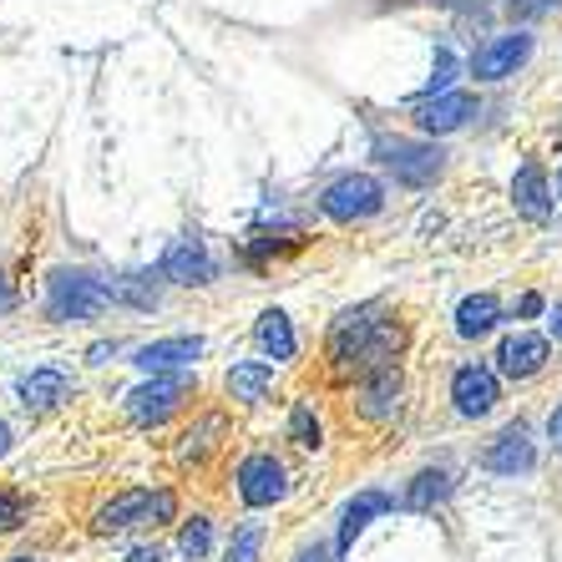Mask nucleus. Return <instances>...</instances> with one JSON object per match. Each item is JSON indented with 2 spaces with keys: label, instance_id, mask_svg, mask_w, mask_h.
<instances>
[{
  "label": "nucleus",
  "instance_id": "23",
  "mask_svg": "<svg viewBox=\"0 0 562 562\" xmlns=\"http://www.w3.org/2000/svg\"><path fill=\"white\" fill-rule=\"evenodd\" d=\"M178 548H183V558H203V552L213 548L209 517H193V522H183V532H178Z\"/></svg>",
  "mask_w": 562,
  "mask_h": 562
},
{
  "label": "nucleus",
  "instance_id": "6",
  "mask_svg": "<svg viewBox=\"0 0 562 562\" xmlns=\"http://www.w3.org/2000/svg\"><path fill=\"white\" fill-rule=\"evenodd\" d=\"M527 56H532V36H527V31H507V36L486 41L482 52L471 56V77L476 81H502V77H512Z\"/></svg>",
  "mask_w": 562,
  "mask_h": 562
},
{
  "label": "nucleus",
  "instance_id": "13",
  "mask_svg": "<svg viewBox=\"0 0 562 562\" xmlns=\"http://www.w3.org/2000/svg\"><path fill=\"white\" fill-rule=\"evenodd\" d=\"M61 401H71V375L56 366H36L21 380V406L26 411H56Z\"/></svg>",
  "mask_w": 562,
  "mask_h": 562
},
{
  "label": "nucleus",
  "instance_id": "20",
  "mask_svg": "<svg viewBox=\"0 0 562 562\" xmlns=\"http://www.w3.org/2000/svg\"><path fill=\"white\" fill-rule=\"evenodd\" d=\"M497 319H502V304L492 300V294H471L457 310V335L461 340H482V335L497 329Z\"/></svg>",
  "mask_w": 562,
  "mask_h": 562
},
{
  "label": "nucleus",
  "instance_id": "15",
  "mask_svg": "<svg viewBox=\"0 0 562 562\" xmlns=\"http://www.w3.org/2000/svg\"><path fill=\"white\" fill-rule=\"evenodd\" d=\"M512 203H517V213L532 223H542L552 213V198H548V172L537 168V162H522L517 168V178H512Z\"/></svg>",
  "mask_w": 562,
  "mask_h": 562
},
{
  "label": "nucleus",
  "instance_id": "3",
  "mask_svg": "<svg viewBox=\"0 0 562 562\" xmlns=\"http://www.w3.org/2000/svg\"><path fill=\"white\" fill-rule=\"evenodd\" d=\"M380 168L395 172V183L406 188H431L441 178V147L436 143H416V137H380L375 143Z\"/></svg>",
  "mask_w": 562,
  "mask_h": 562
},
{
  "label": "nucleus",
  "instance_id": "21",
  "mask_svg": "<svg viewBox=\"0 0 562 562\" xmlns=\"http://www.w3.org/2000/svg\"><path fill=\"white\" fill-rule=\"evenodd\" d=\"M269 385H274V366H263V360H244V366L228 370V395H234V401H244V406L263 401V395H269Z\"/></svg>",
  "mask_w": 562,
  "mask_h": 562
},
{
  "label": "nucleus",
  "instance_id": "16",
  "mask_svg": "<svg viewBox=\"0 0 562 562\" xmlns=\"http://www.w3.org/2000/svg\"><path fill=\"white\" fill-rule=\"evenodd\" d=\"M395 507V497L391 492H360V497L345 507V517H340V552H350L355 548V537L366 532L375 517H385V512Z\"/></svg>",
  "mask_w": 562,
  "mask_h": 562
},
{
  "label": "nucleus",
  "instance_id": "1",
  "mask_svg": "<svg viewBox=\"0 0 562 562\" xmlns=\"http://www.w3.org/2000/svg\"><path fill=\"white\" fill-rule=\"evenodd\" d=\"M401 350V329L395 325H380L375 310H350L335 319L329 329V360L335 370H385L391 355Z\"/></svg>",
  "mask_w": 562,
  "mask_h": 562
},
{
  "label": "nucleus",
  "instance_id": "11",
  "mask_svg": "<svg viewBox=\"0 0 562 562\" xmlns=\"http://www.w3.org/2000/svg\"><path fill=\"white\" fill-rule=\"evenodd\" d=\"M162 274L172 284H209L213 279V259L203 249V238H172L168 254H162Z\"/></svg>",
  "mask_w": 562,
  "mask_h": 562
},
{
  "label": "nucleus",
  "instance_id": "4",
  "mask_svg": "<svg viewBox=\"0 0 562 562\" xmlns=\"http://www.w3.org/2000/svg\"><path fill=\"white\" fill-rule=\"evenodd\" d=\"M319 209H325L335 223L375 218V213L385 209V188H380L375 178H370V172H345V178H335V183L325 188Z\"/></svg>",
  "mask_w": 562,
  "mask_h": 562
},
{
  "label": "nucleus",
  "instance_id": "34",
  "mask_svg": "<svg viewBox=\"0 0 562 562\" xmlns=\"http://www.w3.org/2000/svg\"><path fill=\"white\" fill-rule=\"evenodd\" d=\"M552 335H558V340H562V304H558V310H552Z\"/></svg>",
  "mask_w": 562,
  "mask_h": 562
},
{
  "label": "nucleus",
  "instance_id": "26",
  "mask_svg": "<svg viewBox=\"0 0 562 562\" xmlns=\"http://www.w3.org/2000/svg\"><path fill=\"white\" fill-rule=\"evenodd\" d=\"M172 507H178V502H172V492H153V512H147V522H168Z\"/></svg>",
  "mask_w": 562,
  "mask_h": 562
},
{
  "label": "nucleus",
  "instance_id": "17",
  "mask_svg": "<svg viewBox=\"0 0 562 562\" xmlns=\"http://www.w3.org/2000/svg\"><path fill=\"white\" fill-rule=\"evenodd\" d=\"M254 340H259L263 355H274V360H294L300 340H294V325H289L284 310H263L259 325H254Z\"/></svg>",
  "mask_w": 562,
  "mask_h": 562
},
{
  "label": "nucleus",
  "instance_id": "25",
  "mask_svg": "<svg viewBox=\"0 0 562 562\" xmlns=\"http://www.w3.org/2000/svg\"><path fill=\"white\" fill-rule=\"evenodd\" d=\"M289 436L300 446H319V420H314L310 406H294V416H289Z\"/></svg>",
  "mask_w": 562,
  "mask_h": 562
},
{
  "label": "nucleus",
  "instance_id": "35",
  "mask_svg": "<svg viewBox=\"0 0 562 562\" xmlns=\"http://www.w3.org/2000/svg\"><path fill=\"white\" fill-rule=\"evenodd\" d=\"M11 562H31V558H11Z\"/></svg>",
  "mask_w": 562,
  "mask_h": 562
},
{
  "label": "nucleus",
  "instance_id": "31",
  "mask_svg": "<svg viewBox=\"0 0 562 562\" xmlns=\"http://www.w3.org/2000/svg\"><path fill=\"white\" fill-rule=\"evenodd\" d=\"M300 562H335V552H325V548H310Z\"/></svg>",
  "mask_w": 562,
  "mask_h": 562
},
{
  "label": "nucleus",
  "instance_id": "8",
  "mask_svg": "<svg viewBox=\"0 0 562 562\" xmlns=\"http://www.w3.org/2000/svg\"><path fill=\"white\" fill-rule=\"evenodd\" d=\"M284 492H289V482L274 457H249L238 467V497L249 502V507H269V502H279Z\"/></svg>",
  "mask_w": 562,
  "mask_h": 562
},
{
  "label": "nucleus",
  "instance_id": "32",
  "mask_svg": "<svg viewBox=\"0 0 562 562\" xmlns=\"http://www.w3.org/2000/svg\"><path fill=\"white\" fill-rule=\"evenodd\" d=\"M5 451H11V426L0 420V457H5Z\"/></svg>",
  "mask_w": 562,
  "mask_h": 562
},
{
  "label": "nucleus",
  "instance_id": "5",
  "mask_svg": "<svg viewBox=\"0 0 562 562\" xmlns=\"http://www.w3.org/2000/svg\"><path fill=\"white\" fill-rule=\"evenodd\" d=\"M188 395H193V380H188L183 370H172V375H153L147 385H137V391L127 395V411L137 426H157V420H168L172 411L183 406Z\"/></svg>",
  "mask_w": 562,
  "mask_h": 562
},
{
  "label": "nucleus",
  "instance_id": "12",
  "mask_svg": "<svg viewBox=\"0 0 562 562\" xmlns=\"http://www.w3.org/2000/svg\"><path fill=\"white\" fill-rule=\"evenodd\" d=\"M451 401H457L461 416H486L497 406V375L486 366H461L451 380Z\"/></svg>",
  "mask_w": 562,
  "mask_h": 562
},
{
  "label": "nucleus",
  "instance_id": "19",
  "mask_svg": "<svg viewBox=\"0 0 562 562\" xmlns=\"http://www.w3.org/2000/svg\"><path fill=\"white\" fill-rule=\"evenodd\" d=\"M147 512H153V497H147V492H122V497H112L102 512H97V527H102V532H127V527L147 522Z\"/></svg>",
  "mask_w": 562,
  "mask_h": 562
},
{
  "label": "nucleus",
  "instance_id": "28",
  "mask_svg": "<svg viewBox=\"0 0 562 562\" xmlns=\"http://www.w3.org/2000/svg\"><path fill=\"white\" fill-rule=\"evenodd\" d=\"M552 5H558V0H512V15H542V11H552Z\"/></svg>",
  "mask_w": 562,
  "mask_h": 562
},
{
  "label": "nucleus",
  "instance_id": "24",
  "mask_svg": "<svg viewBox=\"0 0 562 562\" xmlns=\"http://www.w3.org/2000/svg\"><path fill=\"white\" fill-rule=\"evenodd\" d=\"M259 548H263V527H259V522H244V527L234 532L228 562H259Z\"/></svg>",
  "mask_w": 562,
  "mask_h": 562
},
{
  "label": "nucleus",
  "instance_id": "29",
  "mask_svg": "<svg viewBox=\"0 0 562 562\" xmlns=\"http://www.w3.org/2000/svg\"><path fill=\"white\" fill-rule=\"evenodd\" d=\"M127 562H168V552H162V548H132Z\"/></svg>",
  "mask_w": 562,
  "mask_h": 562
},
{
  "label": "nucleus",
  "instance_id": "30",
  "mask_svg": "<svg viewBox=\"0 0 562 562\" xmlns=\"http://www.w3.org/2000/svg\"><path fill=\"white\" fill-rule=\"evenodd\" d=\"M548 436H552V446H558V451H562V406L548 416Z\"/></svg>",
  "mask_w": 562,
  "mask_h": 562
},
{
  "label": "nucleus",
  "instance_id": "18",
  "mask_svg": "<svg viewBox=\"0 0 562 562\" xmlns=\"http://www.w3.org/2000/svg\"><path fill=\"white\" fill-rule=\"evenodd\" d=\"M395 395H401V370H395V366L370 370L366 391H360V411H366L370 420H385L395 411Z\"/></svg>",
  "mask_w": 562,
  "mask_h": 562
},
{
  "label": "nucleus",
  "instance_id": "10",
  "mask_svg": "<svg viewBox=\"0 0 562 562\" xmlns=\"http://www.w3.org/2000/svg\"><path fill=\"white\" fill-rule=\"evenodd\" d=\"M482 467H486V471H497V476H522V471H532V467H537V446H532V436H527L522 426L502 431L497 441L486 446Z\"/></svg>",
  "mask_w": 562,
  "mask_h": 562
},
{
  "label": "nucleus",
  "instance_id": "27",
  "mask_svg": "<svg viewBox=\"0 0 562 562\" xmlns=\"http://www.w3.org/2000/svg\"><path fill=\"white\" fill-rule=\"evenodd\" d=\"M15 522H21V497L0 492V527H15Z\"/></svg>",
  "mask_w": 562,
  "mask_h": 562
},
{
  "label": "nucleus",
  "instance_id": "14",
  "mask_svg": "<svg viewBox=\"0 0 562 562\" xmlns=\"http://www.w3.org/2000/svg\"><path fill=\"white\" fill-rule=\"evenodd\" d=\"M497 366H502V375H512V380H532L537 370L548 366V340H542V335H512V340H502Z\"/></svg>",
  "mask_w": 562,
  "mask_h": 562
},
{
  "label": "nucleus",
  "instance_id": "7",
  "mask_svg": "<svg viewBox=\"0 0 562 562\" xmlns=\"http://www.w3.org/2000/svg\"><path fill=\"white\" fill-rule=\"evenodd\" d=\"M471 117H476V97L471 92H441V97L416 102V127L426 132V137H446V132L467 127Z\"/></svg>",
  "mask_w": 562,
  "mask_h": 562
},
{
  "label": "nucleus",
  "instance_id": "33",
  "mask_svg": "<svg viewBox=\"0 0 562 562\" xmlns=\"http://www.w3.org/2000/svg\"><path fill=\"white\" fill-rule=\"evenodd\" d=\"M11 300H15V294H11V284L0 279V310H11Z\"/></svg>",
  "mask_w": 562,
  "mask_h": 562
},
{
  "label": "nucleus",
  "instance_id": "22",
  "mask_svg": "<svg viewBox=\"0 0 562 562\" xmlns=\"http://www.w3.org/2000/svg\"><path fill=\"white\" fill-rule=\"evenodd\" d=\"M446 492H451V476H446V471H420L416 482L406 486V507L411 512H431Z\"/></svg>",
  "mask_w": 562,
  "mask_h": 562
},
{
  "label": "nucleus",
  "instance_id": "2",
  "mask_svg": "<svg viewBox=\"0 0 562 562\" xmlns=\"http://www.w3.org/2000/svg\"><path fill=\"white\" fill-rule=\"evenodd\" d=\"M106 304H117V284L97 274H81V269H61L52 274V300H46V314L52 319H92Z\"/></svg>",
  "mask_w": 562,
  "mask_h": 562
},
{
  "label": "nucleus",
  "instance_id": "9",
  "mask_svg": "<svg viewBox=\"0 0 562 562\" xmlns=\"http://www.w3.org/2000/svg\"><path fill=\"white\" fill-rule=\"evenodd\" d=\"M198 355H203V340H198V335H172V340L143 345V350L132 355V366H143L147 375H172V370L193 366Z\"/></svg>",
  "mask_w": 562,
  "mask_h": 562
}]
</instances>
